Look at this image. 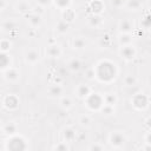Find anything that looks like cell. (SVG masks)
Here are the masks:
<instances>
[{
  "instance_id": "6da1fadb",
  "label": "cell",
  "mask_w": 151,
  "mask_h": 151,
  "mask_svg": "<svg viewBox=\"0 0 151 151\" xmlns=\"http://www.w3.org/2000/svg\"><path fill=\"white\" fill-rule=\"evenodd\" d=\"M93 73H94V79L99 80L100 83L109 84L117 78L118 67L113 61L104 59L100 60L96 65V67H93Z\"/></svg>"
},
{
  "instance_id": "7a4b0ae2",
  "label": "cell",
  "mask_w": 151,
  "mask_h": 151,
  "mask_svg": "<svg viewBox=\"0 0 151 151\" xmlns=\"http://www.w3.org/2000/svg\"><path fill=\"white\" fill-rule=\"evenodd\" d=\"M84 105L88 111H99L101 106L104 105V98L103 94L99 92H91L85 99H84Z\"/></svg>"
},
{
  "instance_id": "3957f363",
  "label": "cell",
  "mask_w": 151,
  "mask_h": 151,
  "mask_svg": "<svg viewBox=\"0 0 151 151\" xmlns=\"http://www.w3.org/2000/svg\"><path fill=\"white\" fill-rule=\"evenodd\" d=\"M5 147L7 150H25L28 147V144H27V140L21 134L15 133V134L8 136Z\"/></svg>"
},
{
  "instance_id": "277c9868",
  "label": "cell",
  "mask_w": 151,
  "mask_h": 151,
  "mask_svg": "<svg viewBox=\"0 0 151 151\" xmlns=\"http://www.w3.org/2000/svg\"><path fill=\"white\" fill-rule=\"evenodd\" d=\"M107 140H109V144L113 149H122L124 146V144L127 142V137L124 133V131L114 130V131H111L110 132Z\"/></svg>"
},
{
  "instance_id": "5b68a950",
  "label": "cell",
  "mask_w": 151,
  "mask_h": 151,
  "mask_svg": "<svg viewBox=\"0 0 151 151\" xmlns=\"http://www.w3.org/2000/svg\"><path fill=\"white\" fill-rule=\"evenodd\" d=\"M118 53H119L120 58H122L124 61L129 63V61H132V60L136 58L137 50H136V47L131 44V45L120 46V47H119V52H118Z\"/></svg>"
},
{
  "instance_id": "8992f818",
  "label": "cell",
  "mask_w": 151,
  "mask_h": 151,
  "mask_svg": "<svg viewBox=\"0 0 151 151\" xmlns=\"http://www.w3.org/2000/svg\"><path fill=\"white\" fill-rule=\"evenodd\" d=\"M131 105L134 110H145L149 105V98L144 93H136L133 97H131Z\"/></svg>"
},
{
  "instance_id": "52a82bcc",
  "label": "cell",
  "mask_w": 151,
  "mask_h": 151,
  "mask_svg": "<svg viewBox=\"0 0 151 151\" xmlns=\"http://www.w3.org/2000/svg\"><path fill=\"white\" fill-rule=\"evenodd\" d=\"M2 105L5 109L9 110V111H14L19 107L20 105V99L17 94H13V93H9V94H6L2 99Z\"/></svg>"
},
{
  "instance_id": "ba28073f",
  "label": "cell",
  "mask_w": 151,
  "mask_h": 151,
  "mask_svg": "<svg viewBox=\"0 0 151 151\" xmlns=\"http://www.w3.org/2000/svg\"><path fill=\"white\" fill-rule=\"evenodd\" d=\"M2 77H4V79H5L7 83H9V84H15V83H18V81L20 80L21 73H20L19 68L11 66V67H8L7 70L4 71V76H2Z\"/></svg>"
},
{
  "instance_id": "9c48e42d",
  "label": "cell",
  "mask_w": 151,
  "mask_h": 151,
  "mask_svg": "<svg viewBox=\"0 0 151 151\" xmlns=\"http://www.w3.org/2000/svg\"><path fill=\"white\" fill-rule=\"evenodd\" d=\"M26 19H27V22L31 28L33 29H37L40 27L41 22H42V19H41V15L37 12H29L27 15H25Z\"/></svg>"
},
{
  "instance_id": "30bf717a",
  "label": "cell",
  "mask_w": 151,
  "mask_h": 151,
  "mask_svg": "<svg viewBox=\"0 0 151 151\" xmlns=\"http://www.w3.org/2000/svg\"><path fill=\"white\" fill-rule=\"evenodd\" d=\"M47 94L50 98H53V99H59L63 94H64V86L61 84H58V83H54V84H51L47 88Z\"/></svg>"
},
{
  "instance_id": "8fae6325",
  "label": "cell",
  "mask_w": 151,
  "mask_h": 151,
  "mask_svg": "<svg viewBox=\"0 0 151 151\" xmlns=\"http://www.w3.org/2000/svg\"><path fill=\"white\" fill-rule=\"evenodd\" d=\"M133 29H134V24H133L132 19L125 18V19H122L118 22V31H119V33H132Z\"/></svg>"
},
{
  "instance_id": "7c38bea8",
  "label": "cell",
  "mask_w": 151,
  "mask_h": 151,
  "mask_svg": "<svg viewBox=\"0 0 151 151\" xmlns=\"http://www.w3.org/2000/svg\"><path fill=\"white\" fill-rule=\"evenodd\" d=\"M92 91H93V88L91 87V85H88V84H79V85L76 87L74 93H76L77 98L84 100Z\"/></svg>"
},
{
  "instance_id": "4fadbf2b",
  "label": "cell",
  "mask_w": 151,
  "mask_h": 151,
  "mask_svg": "<svg viewBox=\"0 0 151 151\" xmlns=\"http://www.w3.org/2000/svg\"><path fill=\"white\" fill-rule=\"evenodd\" d=\"M61 54H63V50H61V47H60L57 42L50 44V45L46 47V55H47L48 58L57 59V58H59Z\"/></svg>"
},
{
  "instance_id": "5bb4252c",
  "label": "cell",
  "mask_w": 151,
  "mask_h": 151,
  "mask_svg": "<svg viewBox=\"0 0 151 151\" xmlns=\"http://www.w3.org/2000/svg\"><path fill=\"white\" fill-rule=\"evenodd\" d=\"M14 9L18 14H21V15H27L29 12H32V6L28 1H25V0H20L15 4L14 6Z\"/></svg>"
},
{
  "instance_id": "9a60e30c",
  "label": "cell",
  "mask_w": 151,
  "mask_h": 151,
  "mask_svg": "<svg viewBox=\"0 0 151 151\" xmlns=\"http://www.w3.org/2000/svg\"><path fill=\"white\" fill-rule=\"evenodd\" d=\"M25 60L29 65H35L40 60V53L35 48H29L25 53Z\"/></svg>"
},
{
  "instance_id": "2e32d148",
  "label": "cell",
  "mask_w": 151,
  "mask_h": 151,
  "mask_svg": "<svg viewBox=\"0 0 151 151\" xmlns=\"http://www.w3.org/2000/svg\"><path fill=\"white\" fill-rule=\"evenodd\" d=\"M0 27H1V32L12 33L18 29V22L13 19H6L0 24Z\"/></svg>"
},
{
  "instance_id": "e0dca14e",
  "label": "cell",
  "mask_w": 151,
  "mask_h": 151,
  "mask_svg": "<svg viewBox=\"0 0 151 151\" xmlns=\"http://www.w3.org/2000/svg\"><path fill=\"white\" fill-rule=\"evenodd\" d=\"M88 8L91 9L92 14H98L100 15L103 13V11H105V5L101 0H92L88 4Z\"/></svg>"
},
{
  "instance_id": "ac0fdd59",
  "label": "cell",
  "mask_w": 151,
  "mask_h": 151,
  "mask_svg": "<svg viewBox=\"0 0 151 151\" xmlns=\"http://www.w3.org/2000/svg\"><path fill=\"white\" fill-rule=\"evenodd\" d=\"M87 24L92 28H100L104 25V20L98 14H91L90 17H87Z\"/></svg>"
},
{
  "instance_id": "d6986e66",
  "label": "cell",
  "mask_w": 151,
  "mask_h": 151,
  "mask_svg": "<svg viewBox=\"0 0 151 151\" xmlns=\"http://www.w3.org/2000/svg\"><path fill=\"white\" fill-rule=\"evenodd\" d=\"M59 105H60V107H61L63 111L68 112L70 110L73 109V105H74V104H73V100H72L71 97L63 94V96L59 98Z\"/></svg>"
},
{
  "instance_id": "ffe728a7",
  "label": "cell",
  "mask_w": 151,
  "mask_h": 151,
  "mask_svg": "<svg viewBox=\"0 0 151 151\" xmlns=\"http://www.w3.org/2000/svg\"><path fill=\"white\" fill-rule=\"evenodd\" d=\"M83 67V63L79 58H72L67 63V70L72 73H78Z\"/></svg>"
},
{
  "instance_id": "44dd1931",
  "label": "cell",
  "mask_w": 151,
  "mask_h": 151,
  "mask_svg": "<svg viewBox=\"0 0 151 151\" xmlns=\"http://www.w3.org/2000/svg\"><path fill=\"white\" fill-rule=\"evenodd\" d=\"M12 66V59L11 55L7 52H1L0 51V71H5L8 67Z\"/></svg>"
},
{
  "instance_id": "7402d4cb",
  "label": "cell",
  "mask_w": 151,
  "mask_h": 151,
  "mask_svg": "<svg viewBox=\"0 0 151 151\" xmlns=\"http://www.w3.org/2000/svg\"><path fill=\"white\" fill-rule=\"evenodd\" d=\"M63 138L66 143L71 144V143L76 142V139H77V131L73 127H66L63 131Z\"/></svg>"
},
{
  "instance_id": "603a6c76",
  "label": "cell",
  "mask_w": 151,
  "mask_h": 151,
  "mask_svg": "<svg viewBox=\"0 0 151 151\" xmlns=\"http://www.w3.org/2000/svg\"><path fill=\"white\" fill-rule=\"evenodd\" d=\"M70 26H71V24H68L67 21L60 19V20L55 24V26H54V31H55V33H58L59 35H64V34H66V33L68 32Z\"/></svg>"
},
{
  "instance_id": "cb8c5ba5",
  "label": "cell",
  "mask_w": 151,
  "mask_h": 151,
  "mask_svg": "<svg viewBox=\"0 0 151 151\" xmlns=\"http://www.w3.org/2000/svg\"><path fill=\"white\" fill-rule=\"evenodd\" d=\"M78 123H79V125H80L83 129H88V127L92 126L93 120H92V117H91L88 113H83V114L79 116Z\"/></svg>"
},
{
  "instance_id": "d4e9b609",
  "label": "cell",
  "mask_w": 151,
  "mask_h": 151,
  "mask_svg": "<svg viewBox=\"0 0 151 151\" xmlns=\"http://www.w3.org/2000/svg\"><path fill=\"white\" fill-rule=\"evenodd\" d=\"M133 42V35L132 33H120L118 37V45L125 46V45H131Z\"/></svg>"
},
{
  "instance_id": "484cf974",
  "label": "cell",
  "mask_w": 151,
  "mask_h": 151,
  "mask_svg": "<svg viewBox=\"0 0 151 151\" xmlns=\"http://www.w3.org/2000/svg\"><path fill=\"white\" fill-rule=\"evenodd\" d=\"M71 46L73 50H83L86 47V40L83 37H76L71 40Z\"/></svg>"
},
{
  "instance_id": "4316f807",
  "label": "cell",
  "mask_w": 151,
  "mask_h": 151,
  "mask_svg": "<svg viewBox=\"0 0 151 151\" xmlns=\"http://www.w3.org/2000/svg\"><path fill=\"white\" fill-rule=\"evenodd\" d=\"M1 130L5 134L12 136V134H15L18 132V125L15 123H6L5 125H2Z\"/></svg>"
},
{
  "instance_id": "83f0119b",
  "label": "cell",
  "mask_w": 151,
  "mask_h": 151,
  "mask_svg": "<svg viewBox=\"0 0 151 151\" xmlns=\"http://www.w3.org/2000/svg\"><path fill=\"white\" fill-rule=\"evenodd\" d=\"M103 98H104V104H107V105L114 106L118 103V96L116 93H113V92L104 93L103 94Z\"/></svg>"
},
{
  "instance_id": "f1b7e54d",
  "label": "cell",
  "mask_w": 151,
  "mask_h": 151,
  "mask_svg": "<svg viewBox=\"0 0 151 151\" xmlns=\"http://www.w3.org/2000/svg\"><path fill=\"white\" fill-rule=\"evenodd\" d=\"M124 7L127 8L129 11L137 12V11H139L142 8V1L140 0H126Z\"/></svg>"
},
{
  "instance_id": "f546056e",
  "label": "cell",
  "mask_w": 151,
  "mask_h": 151,
  "mask_svg": "<svg viewBox=\"0 0 151 151\" xmlns=\"http://www.w3.org/2000/svg\"><path fill=\"white\" fill-rule=\"evenodd\" d=\"M123 83H124V85H125L126 87H133V86L137 85L138 79H137V77L133 76V74H126V76L123 78Z\"/></svg>"
},
{
  "instance_id": "4dcf8cb0",
  "label": "cell",
  "mask_w": 151,
  "mask_h": 151,
  "mask_svg": "<svg viewBox=\"0 0 151 151\" xmlns=\"http://www.w3.org/2000/svg\"><path fill=\"white\" fill-rule=\"evenodd\" d=\"M63 12V20H65V21H67L68 24H71L74 19H76V13H74V11L73 9H71V8H67V9H65V11H61Z\"/></svg>"
},
{
  "instance_id": "1f68e13d",
  "label": "cell",
  "mask_w": 151,
  "mask_h": 151,
  "mask_svg": "<svg viewBox=\"0 0 151 151\" xmlns=\"http://www.w3.org/2000/svg\"><path fill=\"white\" fill-rule=\"evenodd\" d=\"M53 4L60 11H65V9L70 8V6L72 4V0H53Z\"/></svg>"
},
{
  "instance_id": "d6a6232c",
  "label": "cell",
  "mask_w": 151,
  "mask_h": 151,
  "mask_svg": "<svg viewBox=\"0 0 151 151\" xmlns=\"http://www.w3.org/2000/svg\"><path fill=\"white\" fill-rule=\"evenodd\" d=\"M12 41L8 38H2L0 39V51L1 52H8L12 48Z\"/></svg>"
},
{
  "instance_id": "836d02e7",
  "label": "cell",
  "mask_w": 151,
  "mask_h": 151,
  "mask_svg": "<svg viewBox=\"0 0 151 151\" xmlns=\"http://www.w3.org/2000/svg\"><path fill=\"white\" fill-rule=\"evenodd\" d=\"M53 150H57V151H67L71 149V146L68 145V143H66L65 140L64 142H58L53 147Z\"/></svg>"
},
{
  "instance_id": "e575fe53",
  "label": "cell",
  "mask_w": 151,
  "mask_h": 151,
  "mask_svg": "<svg viewBox=\"0 0 151 151\" xmlns=\"http://www.w3.org/2000/svg\"><path fill=\"white\" fill-rule=\"evenodd\" d=\"M99 111H100L103 114H105V116H111V114H113V113H114V106H112V105H107V104H104Z\"/></svg>"
},
{
  "instance_id": "d590c367",
  "label": "cell",
  "mask_w": 151,
  "mask_h": 151,
  "mask_svg": "<svg viewBox=\"0 0 151 151\" xmlns=\"http://www.w3.org/2000/svg\"><path fill=\"white\" fill-rule=\"evenodd\" d=\"M87 150H90V151H103V150H105V146L100 142H97V143H93V144L88 145Z\"/></svg>"
},
{
  "instance_id": "8d00e7d4",
  "label": "cell",
  "mask_w": 151,
  "mask_h": 151,
  "mask_svg": "<svg viewBox=\"0 0 151 151\" xmlns=\"http://www.w3.org/2000/svg\"><path fill=\"white\" fill-rule=\"evenodd\" d=\"M125 1L126 0H111V5H112V7H114L117 9H120L125 6Z\"/></svg>"
},
{
  "instance_id": "74e56055",
  "label": "cell",
  "mask_w": 151,
  "mask_h": 151,
  "mask_svg": "<svg viewBox=\"0 0 151 151\" xmlns=\"http://www.w3.org/2000/svg\"><path fill=\"white\" fill-rule=\"evenodd\" d=\"M142 28H144V29H149V27H150V17H149V14H146L143 19H142Z\"/></svg>"
},
{
  "instance_id": "f35d334b",
  "label": "cell",
  "mask_w": 151,
  "mask_h": 151,
  "mask_svg": "<svg viewBox=\"0 0 151 151\" xmlns=\"http://www.w3.org/2000/svg\"><path fill=\"white\" fill-rule=\"evenodd\" d=\"M37 2L41 8H46L53 4V0H37Z\"/></svg>"
},
{
  "instance_id": "ab89813d",
  "label": "cell",
  "mask_w": 151,
  "mask_h": 151,
  "mask_svg": "<svg viewBox=\"0 0 151 151\" xmlns=\"http://www.w3.org/2000/svg\"><path fill=\"white\" fill-rule=\"evenodd\" d=\"M7 6H8L7 0H0V12L1 11H5L7 8Z\"/></svg>"
},
{
  "instance_id": "60d3db41",
  "label": "cell",
  "mask_w": 151,
  "mask_h": 151,
  "mask_svg": "<svg viewBox=\"0 0 151 151\" xmlns=\"http://www.w3.org/2000/svg\"><path fill=\"white\" fill-rule=\"evenodd\" d=\"M0 33H1V27H0Z\"/></svg>"
},
{
  "instance_id": "b9f144b4",
  "label": "cell",
  "mask_w": 151,
  "mask_h": 151,
  "mask_svg": "<svg viewBox=\"0 0 151 151\" xmlns=\"http://www.w3.org/2000/svg\"><path fill=\"white\" fill-rule=\"evenodd\" d=\"M0 127H1V124H0Z\"/></svg>"
}]
</instances>
